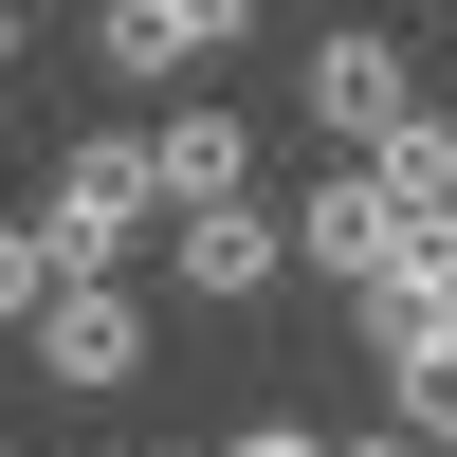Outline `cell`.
Masks as SVG:
<instances>
[{
  "label": "cell",
  "instance_id": "obj_6",
  "mask_svg": "<svg viewBox=\"0 0 457 457\" xmlns=\"http://www.w3.org/2000/svg\"><path fill=\"white\" fill-rule=\"evenodd\" d=\"M165 275L202 293V312H256V293L293 275V220H256V202H202V220H165Z\"/></svg>",
  "mask_w": 457,
  "mask_h": 457
},
{
  "label": "cell",
  "instance_id": "obj_12",
  "mask_svg": "<svg viewBox=\"0 0 457 457\" xmlns=\"http://www.w3.org/2000/svg\"><path fill=\"white\" fill-rule=\"evenodd\" d=\"M348 457H439V439H421V421H385V439H348Z\"/></svg>",
  "mask_w": 457,
  "mask_h": 457
},
{
  "label": "cell",
  "instance_id": "obj_3",
  "mask_svg": "<svg viewBox=\"0 0 457 457\" xmlns=\"http://www.w3.org/2000/svg\"><path fill=\"white\" fill-rule=\"evenodd\" d=\"M293 110H312V129H329V146H385V129H403V110H421V55H403V37H385V19H329V37H312V55H293Z\"/></svg>",
  "mask_w": 457,
  "mask_h": 457
},
{
  "label": "cell",
  "instance_id": "obj_13",
  "mask_svg": "<svg viewBox=\"0 0 457 457\" xmlns=\"http://www.w3.org/2000/svg\"><path fill=\"white\" fill-rule=\"evenodd\" d=\"M0 73H19V0H0Z\"/></svg>",
  "mask_w": 457,
  "mask_h": 457
},
{
  "label": "cell",
  "instance_id": "obj_9",
  "mask_svg": "<svg viewBox=\"0 0 457 457\" xmlns=\"http://www.w3.org/2000/svg\"><path fill=\"white\" fill-rule=\"evenodd\" d=\"M366 165H385V202H403V220L439 238V220H457V110H403V129L366 146Z\"/></svg>",
  "mask_w": 457,
  "mask_h": 457
},
{
  "label": "cell",
  "instance_id": "obj_11",
  "mask_svg": "<svg viewBox=\"0 0 457 457\" xmlns=\"http://www.w3.org/2000/svg\"><path fill=\"white\" fill-rule=\"evenodd\" d=\"M220 457H348V439H312V421H238Z\"/></svg>",
  "mask_w": 457,
  "mask_h": 457
},
{
  "label": "cell",
  "instance_id": "obj_15",
  "mask_svg": "<svg viewBox=\"0 0 457 457\" xmlns=\"http://www.w3.org/2000/svg\"><path fill=\"white\" fill-rule=\"evenodd\" d=\"M146 457H165V439H146Z\"/></svg>",
  "mask_w": 457,
  "mask_h": 457
},
{
  "label": "cell",
  "instance_id": "obj_14",
  "mask_svg": "<svg viewBox=\"0 0 457 457\" xmlns=\"http://www.w3.org/2000/svg\"><path fill=\"white\" fill-rule=\"evenodd\" d=\"M439 110H457V55H439Z\"/></svg>",
  "mask_w": 457,
  "mask_h": 457
},
{
  "label": "cell",
  "instance_id": "obj_4",
  "mask_svg": "<svg viewBox=\"0 0 457 457\" xmlns=\"http://www.w3.org/2000/svg\"><path fill=\"white\" fill-rule=\"evenodd\" d=\"M19 348H37V385H55V403H129V385H146V312H129L110 275H55V312H37Z\"/></svg>",
  "mask_w": 457,
  "mask_h": 457
},
{
  "label": "cell",
  "instance_id": "obj_1",
  "mask_svg": "<svg viewBox=\"0 0 457 457\" xmlns=\"http://www.w3.org/2000/svg\"><path fill=\"white\" fill-rule=\"evenodd\" d=\"M421 220H403L385 202V165H366V146H348V165H329L312 183V202H293V275H329V293H348V312H385V293H421Z\"/></svg>",
  "mask_w": 457,
  "mask_h": 457
},
{
  "label": "cell",
  "instance_id": "obj_2",
  "mask_svg": "<svg viewBox=\"0 0 457 457\" xmlns=\"http://www.w3.org/2000/svg\"><path fill=\"white\" fill-rule=\"evenodd\" d=\"M37 238H55L73 275H110V256L165 238V165H146V129H73L55 183H37Z\"/></svg>",
  "mask_w": 457,
  "mask_h": 457
},
{
  "label": "cell",
  "instance_id": "obj_8",
  "mask_svg": "<svg viewBox=\"0 0 457 457\" xmlns=\"http://www.w3.org/2000/svg\"><path fill=\"white\" fill-rule=\"evenodd\" d=\"M366 329H385V403L457 457V312H421V293H403V312H366Z\"/></svg>",
  "mask_w": 457,
  "mask_h": 457
},
{
  "label": "cell",
  "instance_id": "obj_10",
  "mask_svg": "<svg viewBox=\"0 0 457 457\" xmlns=\"http://www.w3.org/2000/svg\"><path fill=\"white\" fill-rule=\"evenodd\" d=\"M55 275H73V256L37 238V220H0V329H37V312H55Z\"/></svg>",
  "mask_w": 457,
  "mask_h": 457
},
{
  "label": "cell",
  "instance_id": "obj_5",
  "mask_svg": "<svg viewBox=\"0 0 457 457\" xmlns=\"http://www.w3.org/2000/svg\"><path fill=\"white\" fill-rule=\"evenodd\" d=\"M256 37V0H92V55H110V92H183L202 55H238Z\"/></svg>",
  "mask_w": 457,
  "mask_h": 457
},
{
  "label": "cell",
  "instance_id": "obj_7",
  "mask_svg": "<svg viewBox=\"0 0 457 457\" xmlns=\"http://www.w3.org/2000/svg\"><path fill=\"white\" fill-rule=\"evenodd\" d=\"M146 165H165V220L256 202V110H146Z\"/></svg>",
  "mask_w": 457,
  "mask_h": 457
}]
</instances>
